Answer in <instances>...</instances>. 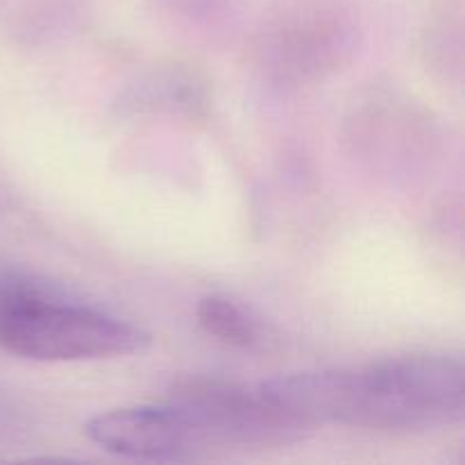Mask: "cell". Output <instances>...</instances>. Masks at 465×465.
<instances>
[{"instance_id": "cell-1", "label": "cell", "mask_w": 465, "mask_h": 465, "mask_svg": "<svg viewBox=\"0 0 465 465\" xmlns=\"http://www.w3.org/2000/svg\"><path fill=\"white\" fill-rule=\"evenodd\" d=\"M263 393L313 430L322 422L380 431H430L465 416V368L448 354H407L359 368L282 375Z\"/></svg>"}, {"instance_id": "cell-4", "label": "cell", "mask_w": 465, "mask_h": 465, "mask_svg": "<svg viewBox=\"0 0 465 465\" xmlns=\"http://www.w3.org/2000/svg\"><path fill=\"white\" fill-rule=\"evenodd\" d=\"M91 443L116 457L166 461L204 448L195 427L173 404L112 409L86 420Z\"/></svg>"}, {"instance_id": "cell-5", "label": "cell", "mask_w": 465, "mask_h": 465, "mask_svg": "<svg viewBox=\"0 0 465 465\" xmlns=\"http://www.w3.org/2000/svg\"><path fill=\"white\" fill-rule=\"evenodd\" d=\"M198 325L209 336L234 348H250L259 341V325L241 304L225 295H204L195 307Z\"/></svg>"}, {"instance_id": "cell-3", "label": "cell", "mask_w": 465, "mask_h": 465, "mask_svg": "<svg viewBox=\"0 0 465 465\" xmlns=\"http://www.w3.org/2000/svg\"><path fill=\"white\" fill-rule=\"evenodd\" d=\"M166 402L195 427L204 445H286L312 430L277 407L262 386L248 389L213 377L175 381Z\"/></svg>"}, {"instance_id": "cell-2", "label": "cell", "mask_w": 465, "mask_h": 465, "mask_svg": "<svg viewBox=\"0 0 465 465\" xmlns=\"http://www.w3.org/2000/svg\"><path fill=\"white\" fill-rule=\"evenodd\" d=\"M150 334L98 309L45 298L30 284L0 289V348L32 361H91L139 354Z\"/></svg>"}]
</instances>
